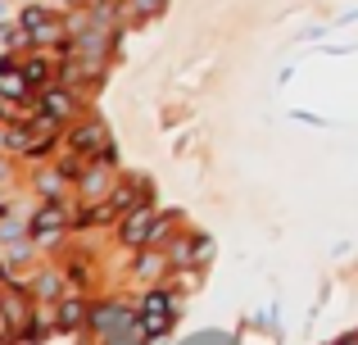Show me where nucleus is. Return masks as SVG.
Here are the masks:
<instances>
[{
	"label": "nucleus",
	"mask_w": 358,
	"mask_h": 345,
	"mask_svg": "<svg viewBox=\"0 0 358 345\" xmlns=\"http://www.w3.org/2000/svg\"><path fill=\"white\" fill-rule=\"evenodd\" d=\"M23 36H32V41H55V36H59V18L45 14V9H27L23 14Z\"/></svg>",
	"instance_id": "obj_1"
},
{
	"label": "nucleus",
	"mask_w": 358,
	"mask_h": 345,
	"mask_svg": "<svg viewBox=\"0 0 358 345\" xmlns=\"http://www.w3.org/2000/svg\"><path fill=\"white\" fill-rule=\"evenodd\" d=\"M164 5H168V0H131L127 14H131V18H150V14H159Z\"/></svg>",
	"instance_id": "obj_3"
},
{
	"label": "nucleus",
	"mask_w": 358,
	"mask_h": 345,
	"mask_svg": "<svg viewBox=\"0 0 358 345\" xmlns=\"http://www.w3.org/2000/svg\"><path fill=\"white\" fill-rule=\"evenodd\" d=\"M45 114H50V118H59V114H69V109H73V96H59V91H55V96H45Z\"/></svg>",
	"instance_id": "obj_4"
},
{
	"label": "nucleus",
	"mask_w": 358,
	"mask_h": 345,
	"mask_svg": "<svg viewBox=\"0 0 358 345\" xmlns=\"http://www.w3.org/2000/svg\"><path fill=\"white\" fill-rule=\"evenodd\" d=\"M164 314H168V300H164V295H150V304H145V328L150 332H164L168 328Z\"/></svg>",
	"instance_id": "obj_2"
}]
</instances>
